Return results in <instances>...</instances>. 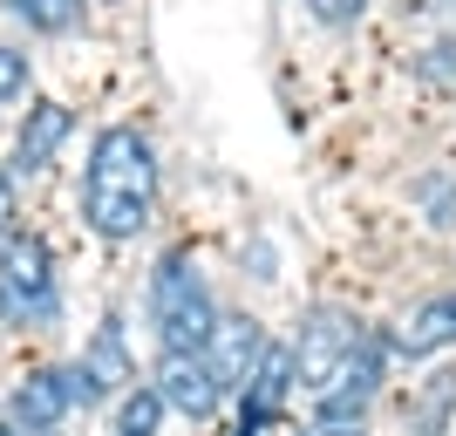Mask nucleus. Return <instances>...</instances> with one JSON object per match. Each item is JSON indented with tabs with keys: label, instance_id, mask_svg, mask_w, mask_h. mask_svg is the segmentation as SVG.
Returning a JSON list of instances; mask_svg holds the SVG:
<instances>
[{
	"label": "nucleus",
	"instance_id": "nucleus-1",
	"mask_svg": "<svg viewBox=\"0 0 456 436\" xmlns=\"http://www.w3.org/2000/svg\"><path fill=\"white\" fill-rule=\"evenodd\" d=\"M157 211V157L151 136L130 130V123H110V130L89 144V171H82V218H89L95 239H136Z\"/></svg>",
	"mask_w": 456,
	"mask_h": 436
},
{
	"label": "nucleus",
	"instance_id": "nucleus-2",
	"mask_svg": "<svg viewBox=\"0 0 456 436\" xmlns=\"http://www.w3.org/2000/svg\"><path fill=\"white\" fill-rule=\"evenodd\" d=\"M151 327L164 348H205L211 327H218V307H211V286L205 273H198V259H191L184 246L164 252L151 273Z\"/></svg>",
	"mask_w": 456,
	"mask_h": 436
},
{
	"label": "nucleus",
	"instance_id": "nucleus-3",
	"mask_svg": "<svg viewBox=\"0 0 456 436\" xmlns=\"http://www.w3.org/2000/svg\"><path fill=\"white\" fill-rule=\"evenodd\" d=\"M55 252H48V239H35V232H14L7 246H0V321L14 327H41L48 314H55Z\"/></svg>",
	"mask_w": 456,
	"mask_h": 436
},
{
	"label": "nucleus",
	"instance_id": "nucleus-4",
	"mask_svg": "<svg viewBox=\"0 0 456 436\" xmlns=\"http://www.w3.org/2000/svg\"><path fill=\"white\" fill-rule=\"evenodd\" d=\"M362 348H368V327L362 321H347V314H334V307H314V314L300 321V341H293V382L321 402L327 389L354 368Z\"/></svg>",
	"mask_w": 456,
	"mask_h": 436
},
{
	"label": "nucleus",
	"instance_id": "nucleus-5",
	"mask_svg": "<svg viewBox=\"0 0 456 436\" xmlns=\"http://www.w3.org/2000/svg\"><path fill=\"white\" fill-rule=\"evenodd\" d=\"M89 402H102V382H95L89 361H69V368H41V375H28L7 409H14L20 430H55L69 409H89Z\"/></svg>",
	"mask_w": 456,
	"mask_h": 436
},
{
	"label": "nucleus",
	"instance_id": "nucleus-6",
	"mask_svg": "<svg viewBox=\"0 0 456 436\" xmlns=\"http://www.w3.org/2000/svg\"><path fill=\"white\" fill-rule=\"evenodd\" d=\"M151 389L164 396V409H177V416H191V423H205L211 409L225 402V382H218V368H211L205 348H164Z\"/></svg>",
	"mask_w": 456,
	"mask_h": 436
},
{
	"label": "nucleus",
	"instance_id": "nucleus-7",
	"mask_svg": "<svg viewBox=\"0 0 456 436\" xmlns=\"http://www.w3.org/2000/svg\"><path fill=\"white\" fill-rule=\"evenodd\" d=\"M293 389H300V382H293V348L273 341V348H266V361H259V368H252V382H246V402H239V430H232V436H259V430H266V423L286 409V396H293Z\"/></svg>",
	"mask_w": 456,
	"mask_h": 436
},
{
	"label": "nucleus",
	"instance_id": "nucleus-8",
	"mask_svg": "<svg viewBox=\"0 0 456 436\" xmlns=\"http://www.w3.org/2000/svg\"><path fill=\"white\" fill-rule=\"evenodd\" d=\"M266 348H273V341L259 334V321H246V314H232V321H218V327H211L205 355H211V368H218V382H225V396L252 382V368L266 361Z\"/></svg>",
	"mask_w": 456,
	"mask_h": 436
},
{
	"label": "nucleus",
	"instance_id": "nucleus-9",
	"mask_svg": "<svg viewBox=\"0 0 456 436\" xmlns=\"http://www.w3.org/2000/svg\"><path fill=\"white\" fill-rule=\"evenodd\" d=\"M450 341H456V286L450 293H429L422 307H409V314L395 321V334H388V348L409 355V361L436 355V348H450Z\"/></svg>",
	"mask_w": 456,
	"mask_h": 436
},
{
	"label": "nucleus",
	"instance_id": "nucleus-10",
	"mask_svg": "<svg viewBox=\"0 0 456 436\" xmlns=\"http://www.w3.org/2000/svg\"><path fill=\"white\" fill-rule=\"evenodd\" d=\"M61 136H69V110L61 103H35L28 123H20V136H14V171H41L61 151Z\"/></svg>",
	"mask_w": 456,
	"mask_h": 436
},
{
	"label": "nucleus",
	"instance_id": "nucleus-11",
	"mask_svg": "<svg viewBox=\"0 0 456 436\" xmlns=\"http://www.w3.org/2000/svg\"><path fill=\"white\" fill-rule=\"evenodd\" d=\"M7 14L28 21L35 35H61V28L82 21V0H7Z\"/></svg>",
	"mask_w": 456,
	"mask_h": 436
},
{
	"label": "nucleus",
	"instance_id": "nucleus-12",
	"mask_svg": "<svg viewBox=\"0 0 456 436\" xmlns=\"http://www.w3.org/2000/svg\"><path fill=\"white\" fill-rule=\"evenodd\" d=\"M157 423H164V396H157L151 382H143V389H130V396H123V409H116V436H157Z\"/></svg>",
	"mask_w": 456,
	"mask_h": 436
},
{
	"label": "nucleus",
	"instance_id": "nucleus-13",
	"mask_svg": "<svg viewBox=\"0 0 456 436\" xmlns=\"http://www.w3.org/2000/svg\"><path fill=\"white\" fill-rule=\"evenodd\" d=\"M362 7H368V0H306V14L327 21V28H347V21H362Z\"/></svg>",
	"mask_w": 456,
	"mask_h": 436
},
{
	"label": "nucleus",
	"instance_id": "nucleus-14",
	"mask_svg": "<svg viewBox=\"0 0 456 436\" xmlns=\"http://www.w3.org/2000/svg\"><path fill=\"white\" fill-rule=\"evenodd\" d=\"M20 89H28V55H14V48H0V103H14Z\"/></svg>",
	"mask_w": 456,
	"mask_h": 436
},
{
	"label": "nucleus",
	"instance_id": "nucleus-15",
	"mask_svg": "<svg viewBox=\"0 0 456 436\" xmlns=\"http://www.w3.org/2000/svg\"><path fill=\"white\" fill-rule=\"evenodd\" d=\"M14 232H20V198H14V177L0 171V246H7Z\"/></svg>",
	"mask_w": 456,
	"mask_h": 436
},
{
	"label": "nucleus",
	"instance_id": "nucleus-16",
	"mask_svg": "<svg viewBox=\"0 0 456 436\" xmlns=\"http://www.w3.org/2000/svg\"><path fill=\"white\" fill-rule=\"evenodd\" d=\"M300 436H368V430H362V423H347V416H314Z\"/></svg>",
	"mask_w": 456,
	"mask_h": 436
},
{
	"label": "nucleus",
	"instance_id": "nucleus-17",
	"mask_svg": "<svg viewBox=\"0 0 456 436\" xmlns=\"http://www.w3.org/2000/svg\"><path fill=\"white\" fill-rule=\"evenodd\" d=\"M20 436H55V430H20Z\"/></svg>",
	"mask_w": 456,
	"mask_h": 436
},
{
	"label": "nucleus",
	"instance_id": "nucleus-18",
	"mask_svg": "<svg viewBox=\"0 0 456 436\" xmlns=\"http://www.w3.org/2000/svg\"><path fill=\"white\" fill-rule=\"evenodd\" d=\"M0 436H7V423H0Z\"/></svg>",
	"mask_w": 456,
	"mask_h": 436
}]
</instances>
